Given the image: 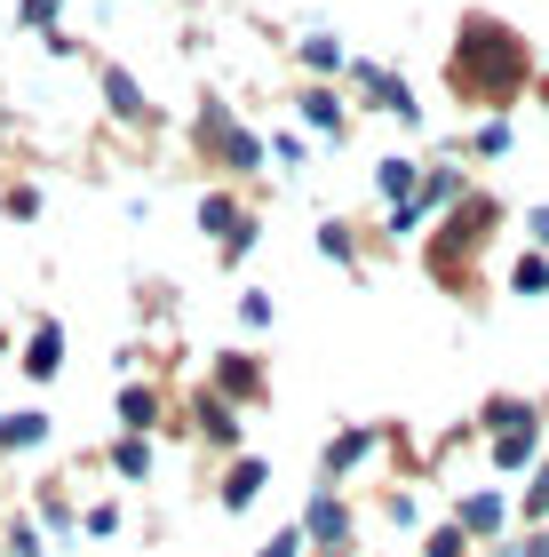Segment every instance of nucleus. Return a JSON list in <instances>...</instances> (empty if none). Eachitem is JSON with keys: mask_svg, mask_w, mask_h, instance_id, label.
Here are the masks:
<instances>
[{"mask_svg": "<svg viewBox=\"0 0 549 557\" xmlns=\"http://www.w3.org/2000/svg\"><path fill=\"white\" fill-rule=\"evenodd\" d=\"M454 88L470 104H510L526 88V40L494 16H462V40H454Z\"/></svg>", "mask_w": 549, "mask_h": 557, "instance_id": "1", "label": "nucleus"}, {"mask_svg": "<svg viewBox=\"0 0 549 557\" xmlns=\"http://www.w3.org/2000/svg\"><path fill=\"white\" fill-rule=\"evenodd\" d=\"M199 144H208L223 168H255V160H263V144L247 136V128H232V112H223V104L199 112Z\"/></svg>", "mask_w": 549, "mask_h": 557, "instance_id": "2", "label": "nucleus"}, {"mask_svg": "<svg viewBox=\"0 0 549 557\" xmlns=\"http://www.w3.org/2000/svg\"><path fill=\"white\" fill-rule=\"evenodd\" d=\"M199 223H208V232L223 239V256H239V247L255 239V223H247V215H239V208H232L223 191H215V199H199Z\"/></svg>", "mask_w": 549, "mask_h": 557, "instance_id": "3", "label": "nucleus"}, {"mask_svg": "<svg viewBox=\"0 0 549 557\" xmlns=\"http://www.w3.org/2000/svg\"><path fill=\"white\" fill-rule=\"evenodd\" d=\"M295 534H303V542H327V549H335L342 534H351V518H342V502H335V494H319V502H311V518L295 525Z\"/></svg>", "mask_w": 549, "mask_h": 557, "instance_id": "4", "label": "nucleus"}, {"mask_svg": "<svg viewBox=\"0 0 549 557\" xmlns=\"http://www.w3.org/2000/svg\"><path fill=\"white\" fill-rule=\"evenodd\" d=\"M57 367H64V326H40V335L24 343V374H33V383H48Z\"/></svg>", "mask_w": 549, "mask_h": 557, "instance_id": "5", "label": "nucleus"}, {"mask_svg": "<svg viewBox=\"0 0 549 557\" xmlns=\"http://www.w3.org/2000/svg\"><path fill=\"white\" fill-rule=\"evenodd\" d=\"M104 96H112V112H120V120H152V104H144V88H136V81H128L120 64H104Z\"/></svg>", "mask_w": 549, "mask_h": 557, "instance_id": "6", "label": "nucleus"}, {"mask_svg": "<svg viewBox=\"0 0 549 557\" xmlns=\"http://www.w3.org/2000/svg\"><path fill=\"white\" fill-rule=\"evenodd\" d=\"M48 438V414H0V446L24 454V446H40Z\"/></svg>", "mask_w": 549, "mask_h": 557, "instance_id": "7", "label": "nucleus"}, {"mask_svg": "<svg viewBox=\"0 0 549 557\" xmlns=\"http://www.w3.org/2000/svg\"><path fill=\"white\" fill-rule=\"evenodd\" d=\"M454 199H462V175H454V168H438V175H422V191H414V208H422V215H431V208H454Z\"/></svg>", "mask_w": 549, "mask_h": 557, "instance_id": "8", "label": "nucleus"}, {"mask_svg": "<svg viewBox=\"0 0 549 557\" xmlns=\"http://www.w3.org/2000/svg\"><path fill=\"white\" fill-rule=\"evenodd\" d=\"M263 494V462H255V454H247V462L232 470V478H223V502H232V510H247V502H255Z\"/></svg>", "mask_w": 549, "mask_h": 557, "instance_id": "9", "label": "nucleus"}, {"mask_svg": "<svg viewBox=\"0 0 549 557\" xmlns=\"http://www.w3.org/2000/svg\"><path fill=\"white\" fill-rule=\"evenodd\" d=\"M462 525H470V534H502V502H494V494H470V502H462Z\"/></svg>", "mask_w": 549, "mask_h": 557, "instance_id": "10", "label": "nucleus"}, {"mask_svg": "<svg viewBox=\"0 0 549 557\" xmlns=\"http://www.w3.org/2000/svg\"><path fill=\"white\" fill-rule=\"evenodd\" d=\"M199 430H208V438H239V422H232L223 398H199Z\"/></svg>", "mask_w": 549, "mask_h": 557, "instance_id": "11", "label": "nucleus"}, {"mask_svg": "<svg viewBox=\"0 0 549 557\" xmlns=\"http://www.w3.org/2000/svg\"><path fill=\"white\" fill-rule=\"evenodd\" d=\"M223 391H239V398H263V374L247 367V359H223Z\"/></svg>", "mask_w": 549, "mask_h": 557, "instance_id": "12", "label": "nucleus"}, {"mask_svg": "<svg viewBox=\"0 0 549 557\" xmlns=\"http://www.w3.org/2000/svg\"><path fill=\"white\" fill-rule=\"evenodd\" d=\"M351 462H366V430H342L335 454H327V470H351Z\"/></svg>", "mask_w": 549, "mask_h": 557, "instance_id": "13", "label": "nucleus"}, {"mask_svg": "<svg viewBox=\"0 0 549 557\" xmlns=\"http://www.w3.org/2000/svg\"><path fill=\"white\" fill-rule=\"evenodd\" d=\"M303 112H311V120H319V128H327V136L342 128V104H335L327 88H311V96H303Z\"/></svg>", "mask_w": 549, "mask_h": 557, "instance_id": "14", "label": "nucleus"}, {"mask_svg": "<svg viewBox=\"0 0 549 557\" xmlns=\"http://www.w3.org/2000/svg\"><path fill=\"white\" fill-rule=\"evenodd\" d=\"M120 414H128V430H152L160 398H152V391H128V398H120Z\"/></svg>", "mask_w": 549, "mask_h": 557, "instance_id": "15", "label": "nucleus"}, {"mask_svg": "<svg viewBox=\"0 0 549 557\" xmlns=\"http://www.w3.org/2000/svg\"><path fill=\"white\" fill-rule=\"evenodd\" d=\"M112 462H120V470H128V478H144V470H152V454H144V438H128V446H120V454H112Z\"/></svg>", "mask_w": 549, "mask_h": 557, "instance_id": "16", "label": "nucleus"}, {"mask_svg": "<svg viewBox=\"0 0 549 557\" xmlns=\"http://www.w3.org/2000/svg\"><path fill=\"white\" fill-rule=\"evenodd\" d=\"M303 64H311V72H335L342 57H335V40H303Z\"/></svg>", "mask_w": 549, "mask_h": 557, "instance_id": "17", "label": "nucleus"}, {"mask_svg": "<svg viewBox=\"0 0 549 557\" xmlns=\"http://www.w3.org/2000/svg\"><path fill=\"white\" fill-rule=\"evenodd\" d=\"M517 287L541 295V287H549V263H541V256H526V263H517Z\"/></svg>", "mask_w": 549, "mask_h": 557, "instance_id": "18", "label": "nucleus"}, {"mask_svg": "<svg viewBox=\"0 0 549 557\" xmlns=\"http://www.w3.org/2000/svg\"><path fill=\"white\" fill-rule=\"evenodd\" d=\"M414 184V160H383V191H407Z\"/></svg>", "mask_w": 549, "mask_h": 557, "instance_id": "19", "label": "nucleus"}, {"mask_svg": "<svg viewBox=\"0 0 549 557\" xmlns=\"http://www.w3.org/2000/svg\"><path fill=\"white\" fill-rule=\"evenodd\" d=\"M57 9H64V0H24L16 16H24V24H57Z\"/></svg>", "mask_w": 549, "mask_h": 557, "instance_id": "20", "label": "nucleus"}, {"mask_svg": "<svg viewBox=\"0 0 549 557\" xmlns=\"http://www.w3.org/2000/svg\"><path fill=\"white\" fill-rule=\"evenodd\" d=\"M431 557H470V549H462V534H454V525H446V534L431 542Z\"/></svg>", "mask_w": 549, "mask_h": 557, "instance_id": "21", "label": "nucleus"}, {"mask_svg": "<svg viewBox=\"0 0 549 557\" xmlns=\"http://www.w3.org/2000/svg\"><path fill=\"white\" fill-rule=\"evenodd\" d=\"M295 549H303V534H279V542H271L263 557H295Z\"/></svg>", "mask_w": 549, "mask_h": 557, "instance_id": "22", "label": "nucleus"}, {"mask_svg": "<svg viewBox=\"0 0 549 557\" xmlns=\"http://www.w3.org/2000/svg\"><path fill=\"white\" fill-rule=\"evenodd\" d=\"M517 557H549V534H526V542H517Z\"/></svg>", "mask_w": 549, "mask_h": 557, "instance_id": "23", "label": "nucleus"}, {"mask_svg": "<svg viewBox=\"0 0 549 557\" xmlns=\"http://www.w3.org/2000/svg\"><path fill=\"white\" fill-rule=\"evenodd\" d=\"M526 510H534V518L549 510V470H541V486H534V502H526Z\"/></svg>", "mask_w": 549, "mask_h": 557, "instance_id": "24", "label": "nucleus"}, {"mask_svg": "<svg viewBox=\"0 0 549 557\" xmlns=\"http://www.w3.org/2000/svg\"><path fill=\"white\" fill-rule=\"evenodd\" d=\"M534 239H541V247H549V208H534Z\"/></svg>", "mask_w": 549, "mask_h": 557, "instance_id": "25", "label": "nucleus"}]
</instances>
